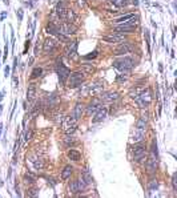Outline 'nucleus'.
<instances>
[{
    "mask_svg": "<svg viewBox=\"0 0 177 198\" xmlns=\"http://www.w3.org/2000/svg\"><path fill=\"white\" fill-rule=\"evenodd\" d=\"M133 65H135V60L132 57H123L120 60L113 61V66L123 73H129L132 71Z\"/></svg>",
    "mask_w": 177,
    "mask_h": 198,
    "instance_id": "nucleus-1",
    "label": "nucleus"
},
{
    "mask_svg": "<svg viewBox=\"0 0 177 198\" xmlns=\"http://www.w3.org/2000/svg\"><path fill=\"white\" fill-rule=\"evenodd\" d=\"M85 81V73L84 72H73L68 77V88H77Z\"/></svg>",
    "mask_w": 177,
    "mask_h": 198,
    "instance_id": "nucleus-2",
    "label": "nucleus"
},
{
    "mask_svg": "<svg viewBox=\"0 0 177 198\" xmlns=\"http://www.w3.org/2000/svg\"><path fill=\"white\" fill-rule=\"evenodd\" d=\"M56 69H57V75H59V81H60L61 84H65V81L68 80V77H69V75H71L69 68H67V66L61 63V60H57Z\"/></svg>",
    "mask_w": 177,
    "mask_h": 198,
    "instance_id": "nucleus-3",
    "label": "nucleus"
},
{
    "mask_svg": "<svg viewBox=\"0 0 177 198\" xmlns=\"http://www.w3.org/2000/svg\"><path fill=\"white\" fill-rule=\"evenodd\" d=\"M152 101V94H151V91L149 89H142L141 92H140L139 97L136 98V102L140 105V108H146L149 104H151Z\"/></svg>",
    "mask_w": 177,
    "mask_h": 198,
    "instance_id": "nucleus-4",
    "label": "nucleus"
},
{
    "mask_svg": "<svg viewBox=\"0 0 177 198\" xmlns=\"http://www.w3.org/2000/svg\"><path fill=\"white\" fill-rule=\"evenodd\" d=\"M61 125H63V130L67 134H72V133H75L76 128H77V120L73 118L72 116H69L64 120Z\"/></svg>",
    "mask_w": 177,
    "mask_h": 198,
    "instance_id": "nucleus-5",
    "label": "nucleus"
},
{
    "mask_svg": "<svg viewBox=\"0 0 177 198\" xmlns=\"http://www.w3.org/2000/svg\"><path fill=\"white\" fill-rule=\"evenodd\" d=\"M132 153H133V160L136 162H140L145 158V146L144 145H140L137 142V145H135L132 149Z\"/></svg>",
    "mask_w": 177,
    "mask_h": 198,
    "instance_id": "nucleus-6",
    "label": "nucleus"
},
{
    "mask_svg": "<svg viewBox=\"0 0 177 198\" xmlns=\"http://www.w3.org/2000/svg\"><path fill=\"white\" fill-rule=\"evenodd\" d=\"M77 47H79V43H77V41H71V43H68V47H67V49H65V55L68 59H71V60L77 59Z\"/></svg>",
    "mask_w": 177,
    "mask_h": 198,
    "instance_id": "nucleus-7",
    "label": "nucleus"
},
{
    "mask_svg": "<svg viewBox=\"0 0 177 198\" xmlns=\"http://www.w3.org/2000/svg\"><path fill=\"white\" fill-rule=\"evenodd\" d=\"M146 172H148L149 174H153L156 172V169H157V156L156 154H153L151 152V156L148 157V160H146Z\"/></svg>",
    "mask_w": 177,
    "mask_h": 198,
    "instance_id": "nucleus-8",
    "label": "nucleus"
},
{
    "mask_svg": "<svg viewBox=\"0 0 177 198\" xmlns=\"http://www.w3.org/2000/svg\"><path fill=\"white\" fill-rule=\"evenodd\" d=\"M57 28H59V32L63 33V35H73L76 33V27L71 23H60V24L57 25Z\"/></svg>",
    "mask_w": 177,
    "mask_h": 198,
    "instance_id": "nucleus-9",
    "label": "nucleus"
},
{
    "mask_svg": "<svg viewBox=\"0 0 177 198\" xmlns=\"http://www.w3.org/2000/svg\"><path fill=\"white\" fill-rule=\"evenodd\" d=\"M104 89V82L103 80H96L93 81L91 85H88V91L89 93H93V94H100Z\"/></svg>",
    "mask_w": 177,
    "mask_h": 198,
    "instance_id": "nucleus-10",
    "label": "nucleus"
},
{
    "mask_svg": "<svg viewBox=\"0 0 177 198\" xmlns=\"http://www.w3.org/2000/svg\"><path fill=\"white\" fill-rule=\"evenodd\" d=\"M57 47V41L52 37H48L45 39L44 44H43V51H44L45 53H51V52H53Z\"/></svg>",
    "mask_w": 177,
    "mask_h": 198,
    "instance_id": "nucleus-11",
    "label": "nucleus"
},
{
    "mask_svg": "<svg viewBox=\"0 0 177 198\" xmlns=\"http://www.w3.org/2000/svg\"><path fill=\"white\" fill-rule=\"evenodd\" d=\"M116 100H119V93L117 92H105L100 97V101H103V102H113Z\"/></svg>",
    "mask_w": 177,
    "mask_h": 198,
    "instance_id": "nucleus-12",
    "label": "nucleus"
},
{
    "mask_svg": "<svg viewBox=\"0 0 177 198\" xmlns=\"http://www.w3.org/2000/svg\"><path fill=\"white\" fill-rule=\"evenodd\" d=\"M145 130L146 129L144 128H137V126H135V133H133L132 136V141L133 142H141L142 140H144V137H145Z\"/></svg>",
    "mask_w": 177,
    "mask_h": 198,
    "instance_id": "nucleus-13",
    "label": "nucleus"
},
{
    "mask_svg": "<svg viewBox=\"0 0 177 198\" xmlns=\"http://www.w3.org/2000/svg\"><path fill=\"white\" fill-rule=\"evenodd\" d=\"M130 51H132V47H130L128 43H121V44L115 49V55H116V56H123V55L130 53Z\"/></svg>",
    "mask_w": 177,
    "mask_h": 198,
    "instance_id": "nucleus-14",
    "label": "nucleus"
},
{
    "mask_svg": "<svg viewBox=\"0 0 177 198\" xmlns=\"http://www.w3.org/2000/svg\"><path fill=\"white\" fill-rule=\"evenodd\" d=\"M135 29H136V27H135V25H128V24H125V23H124V24L116 27V28H115V32H116V33H119V35H121V33H132Z\"/></svg>",
    "mask_w": 177,
    "mask_h": 198,
    "instance_id": "nucleus-15",
    "label": "nucleus"
},
{
    "mask_svg": "<svg viewBox=\"0 0 177 198\" xmlns=\"http://www.w3.org/2000/svg\"><path fill=\"white\" fill-rule=\"evenodd\" d=\"M100 108H101V101L96 98V100H93L92 102H89V105L87 107V113H88L89 116H92V114H95Z\"/></svg>",
    "mask_w": 177,
    "mask_h": 198,
    "instance_id": "nucleus-16",
    "label": "nucleus"
},
{
    "mask_svg": "<svg viewBox=\"0 0 177 198\" xmlns=\"http://www.w3.org/2000/svg\"><path fill=\"white\" fill-rule=\"evenodd\" d=\"M67 10H68V8H67V1H65V0H60V1L56 4V10H55V11H56V13L60 16V17L65 19Z\"/></svg>",
    "mask_w": 177,
    "mask_h": 198,
    "instance_id": "nucleus-17",
    "label": "nucleus"
},
{
    "mask_svg": "<svg viewBox=\"0 0 177 198\" xmlns=\"http://www.w3.org/2000/svg\"><path fill=\"white\" fill-rule=\"evenodd\" d=\"M108 116V109L107 108H100L95 113V118H93V123H100L103 120H105Z\"/></svg>",
    "mask_w": 177,
    "mask_h": 198,
    "instance_id": "nucleus-18",
    "label": "nucleus"
},
{
    "mask_svg": "<svg viewBox=\"0 0 177 198\" xmlns=\"http://www.w3.org/2000/svg\"><path fill=\"white\" fill-rule=\"evenodd\" d=\"M103 40L107 41V43H126L125 37L124 36H120V35H113V36H104Z\"/></svg>",
    "mask_w": 177,
    "mask_h": 198,
    "instance_id": "nucleus-19",
    "label": "nucleus"
},
{
    "mask_svg": "<svg viewBox=\"0 0 177 198\" xmlns=\"http://www.w3.org/2000/svg\"><path fill=\"white\" fill-rule=\"evenodd\" d=\"M83 113H84V105L83 104H76L75 108H73V112H72V117L76 120H80L83 117Z\"/></svg>",
    "mask_w": 177,
    "mask_h": 198,
    "instance_id": "nucleus-20",
    "label": "nucleus"
},
{
    "mask_svg": "<svg viewBox=\"0 0 177 198\" xmlns=\"http://www.w3.org/2000/svg\"><path fill=\"white\" fill-rule=\"evenodd\" d=\"M45 31H47L49 35H53V36H57V33H60L57 25L55 24V23H48L47 27H45Z\"/></svg>",
    "mask_w": 177,
    "mask_h": 198,
    "instance_id": "nucleus-21",
    "label": "nucleus"
},
{
    "mask_svg": "<svg viewBox=\"0 0 177 198\" xmlns=\"http://www.w3.org/2000/svg\"><path fill=\"white\" fill-rule=\"evenodd\" d=\"M35 97H36V85L29 84L28 89H27V98L29 101H32V100H35Z\"/></svg>",
    "mask_w": 177,
    "mask_h": 198,
    "instance_id": "nucleus-22",
    "label": "nucleus"
},
{
    "mask_svg": "<svg viewBox=\"0 0 177 198\" xmlns=\"http://www.w3.org/2000/svg\"><path fill=\"white\" fill-rule=\"evenodd\" d=\"M67 156H68V158H71L72 161H80V158H81L80 152L75 150V149H71V150L67 153Z\"/></svg>",
    "mask_w": 177,
    "mask_h": 198,
    "instance_id": "nucleus-23",
    "label": "nucleus"
},
{
    "mask_svg": "<svg viewBox=\"0 0 177 198\" xmlns=\"http://www.w3.org/2000/svg\"><path fill=\"white\" fill-rule=\"evenodd\" d=\"M72 172H73V168L71 166V165H67V166L63 169V172H61V178L68 179L71 177V174H72Z\"/></svg>",
    "mask_w": 177,
    "mask_h": 198,
    "instance_id": "nucleus-24",
    "label": "nucleus"
},
{
    "mask_svg": "<svg viewBox=\"0 0 177 198\" xmlns=\"http://www.w3.org/2000/svg\"><path fill=\"white\" fill-rule=\"evenodd\" d=\"M47 100H48V107H53V105L57 104L59 98H57V96L55 93H52V94H49V96L47 97Z\"/></svg>",
    "mask_w": 177,
    "mask_h": 198,
    "instance_id": "nucleus-25",
    "label": "nucleus"
},
{
    "mask_svg": "<svg viewBox=\"0 0 177 198\" xmlns=\"http://www.w3.org/2000/svg\"><path fill=\"white\" fill-rule=\"evenodd\" d=\"M133 13H128V15H125V16H121V17H119V19H116L115 20V23L116 24H124V23L126 21V20H129L130 17H133Z\"/></svg>",
    "mask_w": 177,
    "mask_h": 198,
    "instance_id": "nucleus-26",
    "label": "nucleus"
},
{
    "mask_svg": "<svg viewBox=\"0 0 177 198\" xmlns=\"http://www.w3.org/2000/svg\"><path fill=\"white\" fill-rule=\"evenodd\" d=\"M65 17L68 19V21H69V23L75 21V20H76V13H75V11H72V10H67Z\"/></svg>",
    "mask_w": 177,
    "mask_h": 198,
    "instance_id": "nucleus-27",
    "label": "nucleus"
},
{
    "mask_svg": "<svg viewBox=\"0 0 177 198\" xmlns=\"http://www.w3.org/2000/svg\"><path fill=\"white\" fill-rule=\"evenodd\" d=\"M83 179H84V181L87 182V185H88V183L93 182V178H92V176L89 174L88 170H84V172H83Z\"/></svg>",
    "mask_w": 177,
    "mask_h": 198,
    "instance_id": "nucleus-28",
    "label": "nucleus"
},
{
    "mask_svg": "<svg viewBox=\"0 0 177 198\" xmlns=\"http://www.w3.org/2000/svg\"><path fill=\"white\" fill-rule=\"evenodd\" d=\"M69 192L71 193H79V186H77V179L72 181L69 183Z\"/></svg>",
    "mask_w": 177,
    "mask_h": 198,
    "instance_id": "nucleus-29",
    "label": "nucleus"
},
{
    "mask_svg": "<svg viewBox=\"0 0 177 198\" xmlns=\"http://www.w3.org/2000/svg\"><path fill=\"white\" fill-rule=\"evenodd\" d=\"M41 73H43V69H41V68H35L31 73V77L32 79H37V77H40L41 76Z\"/></svg>",
    "mask_w": 177,
    "mask_h": 198,
    "instance_id": "nucleus-30",
    "label": "nucleus"
},
{
    "mask_svg": "<svg viewBox=\"0 0 177 198\" xmlns=\"http://www.w3.org/2000/svg\"><path fill=\"white\" fill-rule=\"evenodd\" d=\"M24 182L27 185H33L35 183V178L32 177V174H25L24 176Z\"/></svg>",
    "mask_w": 177,
    "mask_h": 198,
    "instance_id": "nucleus-31",
    "label": "nucleus"
},
{
    "mask_svg": "<svg viewBox=\"0 0 177 198\" xmlns=\"http://www.w3.org/2000/svg\"><path fill=\"white\" fill-rule=\"evenodd\" d=\"M145 43H146V45H148V53H149V56H151V36H149L148 29H145Z\"/></svg>",
    "mask_w": 177,
    "mask_h": 198,
    "instance_id": "nucleus-32",
    "label": "nucleus"
},
{
    "mask_svg": "<svg viewBox=\"0 0 177 198\" xmlns=\"http://www.w3.org/2000/svg\"><path fill=\"white\" fill-rule=\"evenodd\" d=\"M112 3L116 7H125L128 4V0H112Z\"/></svg>",
    "mask_w": 177,
    "mask_h": 198,
    "instance_id": "nucleus-33",
    "label": "nucleus"
},
{
    "mask_svg": "<svg viewBox=\"0 0 177 198\" xmlns=\"http://www.w3.org/2000/svg\"><path fill=\"white\" fill-rule=\"evenodd\" d=\"M77 186H79V192H83V190L87 188V182L83 178L81 179H77Z\"/></svg>",
    "mask_w": 177,
    "mask_h": 198,
    "instance_id": "nucleus-34",
    "label": "nucleus"
},
{
    "mask_svg": "<svg viewBox=\"0 0 177 198\" xmlns=\"http://www.w3.org/2000/svg\"><path fill=\"white\" fill-rule=\"evenodd\" d=\"M158 188V182L157 179H151V182H149V190H156V189Z\"/></svg>",
    "mask_w": 177,
    "mask_h": 198,
    "instance_id": "nucleus-35",
    "label": "nucleus"
},
{
    "mask_svg": "<svg viewBox=\"0 0 177 198\" xmlns=\"http://www.w3.org/2000/svg\"><path fill=\"white\" fill-rule=\"evenodd\" d=\"M83 69H84V73H92V72H95V68L92 65H87V64H84L83 65Z\"/></svg>",
    "mask_w": 177,
    "mask_h": 198,
    "instance_id": "nucleus-36",
    "label": "nucleus"
},
{
    "mask_svg": "<svg viewBox=\"0 0 177 198\" xmlns=\"http://www.w3.org/2000/svg\"><path fill=\"white\" fill-rule=\"evenodd\" d=\"M57 40H60V41H63V43H71L69 41V39L65 35H63V33H57Z\"/></svg>",
    "mask_w": 177,
    "mask_h": 198,
    "instance_id": "nucleus-37",
    "label": "nucleus"
},
{
    "mask_svg": "<svg viewBox=\"0 0 177 198\" xmlns=\"http://www.w3.org/2000/svg\"><path fill=\"white\" fill-rule=\"evenodd\" d=\"M172 186H173L174 192H177V174L176 173L172 176Z\"/></svg>",
    "mask_w": 177,
    "mask_h": 198,
    "instance_id": "nucleus-38",
    "label": "nucleus"
},
{
    "mask_svg": "<svg viewBox=\"0 0 177 198\" xmlns=\"http://www.w3.org/2000/svg\"><path fill=\"white\" fill-rule=\"evenodd\" d=\"M32 136H33V132H32L31 129H29V130H27V132H25L24 140H25V141H29V140H32Z\"/></svg>",
    "mask_w": 177,
    "mask_h": 198,
    "instance_id": "nucleus-39",
    "label": "nucleus"
},
{
    "mask_svg": "<svg viewBox=\"0 0 177 198\" xmlns=\"http://www.w3.org/2000/svg\"><path fill=\"white\" fill-rule=\"evenodd\" d=\"M23 15H24L23 8H19V10L16 11V16H17V20H19V21H22V20H23Z\"/></svg>",
    "mask_w": 177,
    "mask_h": 198,
    "instance_id": "nucleus-40",
    "label": "nucleus"
},
{
    "mask_svg": "<svg viewBox=\"0 0 177 198\" xmlns=\"http://www.w3.org/2000/svg\"><path fill=\"white\" fill-rule=\"evenodd\" d=\"M96 56H97V51H93L92 53L85 55V56H84V59H85V60H91V59H95Z\"/></svg>",
    "mask_w": 177,
    "mask_h": 198,
    "instance_id": "nucleus-41",
    "label": "nucleus"
},
{
    "mask_svg": "<svg viewBox=\"0 0 177 198\" xmlns=\"http://www.w3.org/2000/svg\"><path fill=\"white\" fill-rule=\"evenodd\" d=\"M64 142H65V145L68 146V145L75 144V140H73L72 137H69V136H68V137H65V138H64Z\"/></svg>",
    "mask_w": 177,
    "mask_h": 198,
    "instance_id": "nucleus-42",
    "label": "nucleus"
},
{
    "mask_svg": "<svg viewBox=\"0 0 177 198\" xmlns=\"http://www.w3.org/2000/svg\"><path fill=\"white\" fill-rule=\"evenodd\" d=\"M19 85V80H17V77L16 76H12V87L13 88H16Z\"/></svg>",
    "mask_w": 177,
    "mask_h": 198,
    "instance_id": "nucleus-43",
    "label": "nucleus"
},
{
    "mask_svg": "<svg viewBox=\"0 0 177 198\" xmlns=\"http://www.w3.org/2000/svg\"><path fill=\"white\" fill-rule=\"evenodd\" d=\"M7 56H8V43H7L6 47H4V56H3V60H4V61L7 60Z\"/></svg>",
    "mask_w": 177,
    "mask_h": 198,
    "instance_id": "nucleus-44",
    "label": "nucleus"
},
{
    "mask_svg": "<svg viewBox=\"0 0 177 198\" xmlns=\"http://www.w3.org/2000/svg\"><path fill=\"white\" fill-rule=\"evenodd\" d=\"M35 168H36V169H41V168H43V161H41V160L35 161Z\"/></svg>",
    "mask_w": 177,
    "mask_h": 198,
    "instance_id": "nucleus-45",
    "label": "nucleus"
},
{
    "mask_svg": "<svg viewBox=\"0 0 177 198\" xmlns=\"http://www.w3.org/2000/svg\"><path fill=\"white\" fill-rule=\"evenodd\" d=\"M28 48H29V40L28 39H27V41H25V45H24V52H23V53H27V51H28Z\"/></svg>",
    "mask_w": 177,
    "mask_h": 198,
    "instance_id": "nucleus-46",
    "label": "nucleus"
},
{
    "mask_svg": "<svg viewBox=\"0 0 177 198\" xmlns=\"http://www.w3.org/2000/svg\"><path fill=\"white\" fill-rule=\"evenodd\" d=\"M125 77H124V75L123 76H117V79H116V81L117 82H124V81H125Z\"/></svg>",
    "mask_w": 177,
    "mask_h": 198,
    "instance_id": "nucleus-47",
    "label": "nucleus"
},
{
    "mask_svg": "<svg viewBox=\"0 0 177 198\" xmlns=\"http://www.w3.org/2000/svg\"><path fill=\"white\" fill-rule=\"evenodd\" d=\"M4 76H6V77H8V76H10V66H8V65L4 68Z\"/></svg>",
    "mask_w": 177,
    "mask_h": 198,
    "instance_id": "nucleus-48",
    "label": "nucleus"
},
{
    "mask_svg": "<svg viewBox=\"0 0 177 198\" xmlns=\"http://www.w3.org/2000/svg\"><path fill=\"white\" fill-rule=\"evenodd\" d=\"M39 51H40V47H39V40H37V44L35 47V56H39Z\"/></svg>",
    "mask_w": 177,
    "mask_h": 198,
    "instance_id": "nucleus-49",
    "label": "nucleus"
},
{
    "mask_svg": "<svg viewBox=\"0 0 177 198\" xmlns=\"http://www.w3.org/2000/svg\"><path fill=\"white\" fill-rule=\"evenodd\" d=\"M17 63H19V60H17V57H15V60H13V66H12V69H13V71L16 69V66H17Z\"/></svg>",
    "mask_w": 177,
    "mask_h": 198,
    "instance_id": "nucleus-50",
    "label": "nucleus"
},
{
    "mask_svg": "<svg viewBox=\"0 0 177 198\" xmlns=\"http://www.w3.org/2000/svg\"><path fill=\"white\" fill-rule=\"evenodd\" d=\"M77 4H79V7H84V0H77Z\"/></svg>",
    "mask_w": 177,
    "mask_h": 198,
    "instance_id": "nucleus-51",
    "label": "nucleus"
},
{
    "mask_svg": "<svg viewBox=\"0 0 177 198\" xmlns=\"http://www.w3.org/2000/svg\"><path fill=\"white\" fill-rule=\"evenodd\" d=\"M6 17H7V12H3L1 13V20H4Z\"/></svg>",
    "mask_w": 177,
    "mask_h": 198,
    "instance_id": "nucleus-52",
    "label": "nucleus"
},
{
    "mask_svg": "<svg viewBox=\"0 0 177 198\" xmlns=\"http://www.w3.org/2000/svg\"><path fill=\"white\" fill-rule=\"evenodd\" d=\"M4 98V92H0V101Z\"/></svg>",
    "mask_w": 177,
    "mask_h": 198,
    "instance_id": "nucleus-53",
    "label": "nucleus"
},
{
    "mask_svg": "<svg viewBox=\"0 0 177 198\" xmlns=\"http://www.w3.org/2000/svg\"><path fill=\"white\" fill-rule=\"evenodd\" d=\"M3 128H4L3 125H0V137H1V133H3Z\"/></svg>",
    "mask_w": 177,
    "mask_h": 198,
    "instance_id": "nucleus-54",
    "label": "nucleus"
},
{
    "mask_svg": "<svg viewBox=\"0 0 177 198\" xmlns=\"http://www.w3.org/2000/svg\"><path fill=\"white\" fill-rule=\"evenodd\" d=\"M32 63H33V57H31V59H29V64H28V65H32Z\"/></svg>",
    "mask_w": 177,
    "mask_h": 198,
    "instance_id": "nucleus-55",
    "label": "nucleus"
},
{
    "mask_svg": "<svg viewBox=\"0 0 177 198\" xmlns=\"http://www.w3.org/2000/svg\"><path fill=\"white\" fill-rule=\"evenodd\" d=\"M158 69H160V71L162 72V64H161V63H160V65H158Z\"/></svg>",
    "mask_w": 177,
    "mask_h": 198,
    "instance_id": "nucleus-56",
    "label": "nucleus"
},
{
    "mask_svg": "<svg viewBox=\"0 0 177 198\" xmlns=\"http://www.w3.org/2000/svg\"><path fill=\"white\" fill-rule=\"evenodd\" d=\"M1 112H3V105H0V116H1Z\"/></svg>",
    "mask_w": 177,
    "mask_h": 198,
    "instance_id": "nucleus-57",
    "label": "nucleus"
}]
</instances>
